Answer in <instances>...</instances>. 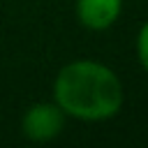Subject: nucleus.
<instances>
[{
  "label": "nucleus",
  "instance_id": "1",
  "mask_svg": "<svg viewBox=\"0 0 148 148\" xmlns=\"http://www.w3.org/2000/svg\"><path fill=\"white\" fill-rule=\"evenodd\" d=\"M56 104L65 116L97 123L113 118L123 106V83L116 72L95 60L65 65L53 81Z\"/></svg>",
  "mask_w": 148,
  "mask_h": 148
},
{
  "label": "nucleus",
  "instance_id": "2",
  "mask_svg": "<svg viewBox=\"0 0 148 148\" xmlns=\"http://www.w3.org/2000/svg\"><path fill=\"white\" fill-rule=\"evenodd\" d=\"M21 127H23V134L30 141L44 143V141L56 139L62 132V127H65V113H62V109L58 104H49V102L32 104L23 113Z\"/></svg>",
  "mask_w": 148,
  "mask_h": 148
},
{
  "label": "nucleus",
  "instance_id": "3",
  "mask_svg": "<svg viewBox=\"0 0 148 148\" xmlns=\"http://www.w3.org/2000/svg\"><path fill=\"white\" fill-rule=\"evenodd\" d=\"M123 9V0H76V16L90 30L111 28Z\"/></svg>",
  "mask_w": 148,
  "mask_h": 148
},
{
  "label": "nucleus",
  "instance_id": "4",
  "mask_svg": "<svg viewBox=\"0 0 148 148\" xmlns=\"http://www.w3.org/2000/svg\"><path fill=\"white\" fill-rule=\"evenodd\" d=\"M136 53H139V60H141L143 69L148 72V21L141 25V30L136 35Z\"/></svg>",
  "mask_w": 148,
  "mask_h": 148
}]
</instances>
